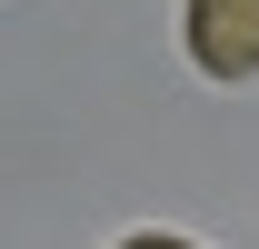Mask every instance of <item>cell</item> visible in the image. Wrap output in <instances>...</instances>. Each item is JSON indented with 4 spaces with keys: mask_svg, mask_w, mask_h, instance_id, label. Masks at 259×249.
I'll use <instances>...</instances> for the list:
<instances>
[{
    "mask_svg": "<svg viewBox=\"0 0 259 249\" xmlns=\"http://www.w3.org/2000/svg\"><path fill=\"white\" fill-rule=\"evenodd\" d=\"M190 60L209 80H259V0H190Z\"/></svg>",
    "mask_w": 259,
    "mask_h": 249,
    "instance_id": "1",
    "label": "cell"
},
{
    "mask_svg": "<svg viewBox=\"0 0 259 249\" xmlns=\"http://www.w3.org/2000/svg\"><path fill=\"white\" fill-rule=\"evenodd\" d=\"M120 249H190V239H160V229H140V239H120Z\"/></svg>",
    "mask_w": 259,
    "mask_h": 249,
    "instance_id": "2",
    "label": "cell"
}]
</instances>
